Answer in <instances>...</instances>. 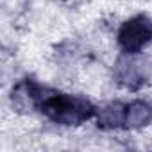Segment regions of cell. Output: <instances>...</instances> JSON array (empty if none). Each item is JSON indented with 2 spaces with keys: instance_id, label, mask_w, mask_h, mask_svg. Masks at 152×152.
Instances as JSON below:
<instances>
[{
  "instance_id": "cell-1",
  "label": "cell",
  "mask_w": 152,
  "mask_h": 152,
  "mask_svg": "<svg viewBox=\"0 0 152 152\" xmlns=\"http://www.w3.org/2000/svg\"><path fill=\"white\" fill-rule=\"evenodd\" d=\"M36 109L59 125H81L97 115L95 106L88 99L54 91L50 88H45Z\"/></svg>"
},
{
  "instance_id": "cell-2",
  "label": "cell",
  "mask_w": 152,
  "mask_h": 152,
  "mask_svg": "<svg viewBox=\"0 0 152 152\" xmlns=\"http://www.w3.org/2000/svg\"><path fill=\"white\" fill-rule=\"evenodd\" d=\"M118 45L125 54H138L152 41V20L147 15H136L118 29Z\"/></svg>"
},
{
  "instance_id": "cell-3",
  "label": "cell",
  "mask_w": 152,
  "mask_h": 152,
  "mask_svg": "<svg viewBox=\"0 0 152 152\" xmlns=\"http://www.w3.org/2000/svg\"><path fill=\"white\" fill-rule=\"evenodd\" d=\"M125 124V106L120 102H109L97 109V125L99 129L111 131L120 129Z\"/></svg>"
},
{
  "instance_id": "cell-4",
  "label": "cell",
  "mask_w": 152,
  "mask_h": 152,
  "mask_svg": "<svg viewBox=\"0 0 152 152\" xmlns=\"http://www.w3.org/2000/svg\"><path fill=\"white\" fill-rule=\"evenodd\" d=\"M152 122V106L143 100H134L125 106L124 129H141Z\"/></svg>"
},
{
  "instance_id": "cell-5",
  "label": "cell",
  "mask_w": 152,
  "mask_h": 152,
  "mask_svg": "<svg viewBox=\"0 0 152 152\" xmlns=\"http://www.w3.org/2000/svg\"><path fill=\"white\" fill-rule=\"evenodd\" d=\"M118 81L120 84H124L129 90H138L143 84V79L138 72V64L136 63H124L118 68Z\"/></svg>"
}]
</instances>
